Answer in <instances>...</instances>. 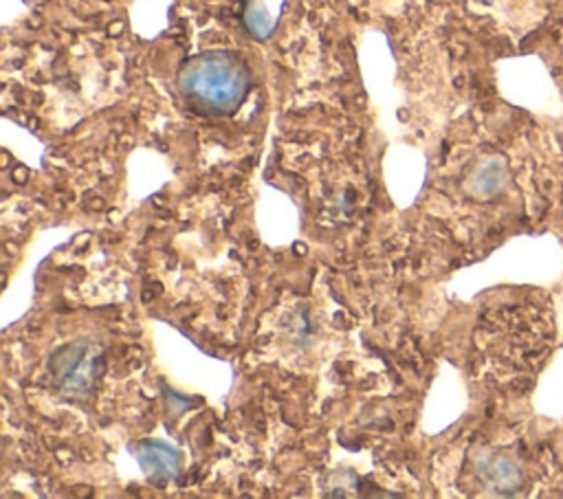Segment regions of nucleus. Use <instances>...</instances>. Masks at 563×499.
<instances>
[{"label":"nucleus","mask_w":563,"mask_h":499,"mask_svg":"<svg viewBox=\"0 0 563 499\" xmlns=\"http://www.w3.org/2000/svg\"><path fill=\"white\" fill-rule=\"evenodd\" d=\"M501 182H504V174H501V167L497 163L484 165L475 176V189L479 193H493L501 187Z\"/></svg>","instance_id":"39448f33"},{"label":"nucleus","mask_w":563,"mask_h":499,"mask_svg":"<svg viewBox=\"0 0 563 499\" xmlns=\"http://www.w3.org/2000/svg\"><path fill=\"white\" fill-rule=\"evenodd\" d=\"M103 372V352L90 339H77L57 347L51 356V374L66 396H88Z\"/></svg>","instance_id":"f03ea898"},{"label":"nucleus","mask_w":563,"mask_h":499,"mask_svg":"<svg viewBox=\"0 0 563 499\" xmlns=\"http://www.w3.org/2000/svg\"><path fill=\"white\" fill-rule=\"evenodd\" d=\"M176 88L196 110L211 117H231L251 92V73L233 51H205L180 66Z\"/></svg>","instance_id":"f257e3e1"},{"label":"nucleus","mask_w":563,"mask_h":499,"mask_svg":"<svg viewBox=\"0 0 563 499\" xmlns=\"http://www.w3.org/2000/svg\"><path fill=\"white\" fill-rule=\"evenodd\" d=\"M479 475L488 486H493L499 492H512L521 486V470L506 455L486 457L484 464L479 466Z\"/></svg>","instance_id":"20e7f679"},{"label":"nucleus","mask_w":563,"mask_h":499,"mask_svg":"<svg viewBox=\"0 0 563 499\" xmlns=\"http://www.w3.org/2000/svg\"><path fill=\"white\" fill-rule=\"evenodd\" d=\"M134 455H136L145 477L150 481H154V484L169 481L180 470V455H178V451L167 446L165 442H154V440L141 442V444H136V453Z\"/></svg>","instance_id":"7ed1b4c3"}]
</instances>
